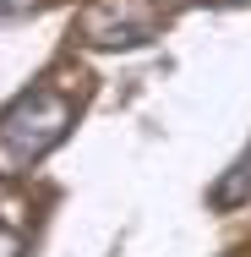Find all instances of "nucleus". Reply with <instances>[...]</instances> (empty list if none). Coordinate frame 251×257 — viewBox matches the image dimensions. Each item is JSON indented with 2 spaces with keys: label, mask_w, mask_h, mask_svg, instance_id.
I'll return each mask as SVG.
<instances>
[{
  "label": "nucleus",
  "mask_w": 251,
  "mask_h": 257,
  "mask_svg": "<svg viewBox=\"0 0 251 257\" xmlns=\"http://www.w3.org/2000/svg\"><path fill=\"white\" fill-rule=\"evenodd\" d=\"M0 257H22V235H6L0 230Z\"/></svg>",
  "instance_id": "nucleus-4"
},
{
  "label": "nucleus",
  "mask_w": 251,
  "mask_h": 257,
  "mask_svg": "<svg viewBox=\"0 0 251 257\" xmlns=\"http://www.w3.org/2000/svg\"><path fill=\"white\" fill-rule=\"evenodd\" d=\"M246 192H251V154L213 186V208H235V203H246Z\"/></svg>",
  "instance_id": "nucleus-3"
},
{
  "label": "nucleus",
  "mask_w": 251,
  "mask_h": 257,
  "mask_svg": "<svg viewBox=\"0 0 251 257\" xmlns=\"http://www.w3.org/2000/svg\"><path fill=\"white\" fill-rule=\"evenodd\" d=\"M71 132V104L50 93V88H33L0 115V175H17L28 164L50 154L55 143H66Z\"/></svg>",
  "instance_id": "nucleus-1"
},
{
  "label": "nucleus",
  "mask_w": 251,
  "mask_h": 257,
  "mask_svg": "<svg viewBox=\"0 0 251 257\" xmlns=\"http://www.w3.org/2000/svg\"><path fill=\"white\" fill-rule=\"evenodd\" d=\"M158 17H153L148 0H93L82 11V39L99 44V50H115V44H148Z\"/></svg>",
  "instance_id": "nucleus-2"
},
{
  "label": "nucleus",
  "mask_w": 251,
  "mask_h": 257,
  "mask_svg": "<svg viewBox=\"0 0 251 257\" xmlns=\"http://www.w3.org/2000/svg\"><path fill=\"white\" fill-rule=\"evenodd\" d=\"M202 6H240V0H202Z\"/></svg>",
  "instance_id": "nucleus-5"
},
{
  "label": "nucleus",
  "mask_w": 251,
  "mask_h": 257,
  "mask_svg": "<svg viewBox=\"0 0 251 257\" xmlns=\"http://www.w3.org/2000/svg\"><path fill=\"white\" fill-rule=\"evenodd\" d=\"M0 17H6V0H0Z\"/></svg>",
  "instance_id": "nucleus-6"
}]
</instances>
